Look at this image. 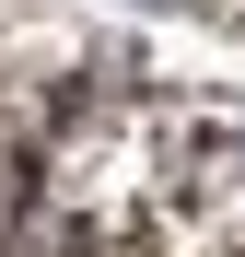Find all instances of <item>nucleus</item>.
Listing matches in <instances>:
<instances>
[{"label": "nucleus", "mask_w": 245, "mask_h": 257, "mask_svg": "<svg viewBox=\"0 0 245 257\" xmlns=\"http://www.w3.org/2000/svg\"><path fill=\"white\" fill-rule=\"evenodd\" d=\"M233 12H245V0H233Z\"/></svg>", "instance_id": "f257e3e1"}]
</instances>
